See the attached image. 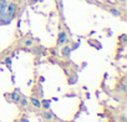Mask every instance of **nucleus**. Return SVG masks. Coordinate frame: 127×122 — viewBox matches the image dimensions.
<instances>
[{"label":"nucleus","instance_id":"1","mask_svg":"<svg viewBox=\"0 0 127 122\" xmlns=\"http://www.w3.org/2000/svg\"><path fill=\"white\" fill-rule=\"evenodd\" d=\"M18 11V4L11 1V3H8V6H6V10H5V14L3 16V20H1V24L5 25V24H10L11 20L15 18V14Z\"/></svg>","mask_w":127,"mask_h":122},{"label":"nucleus","instance_id":"2","mask_svg":"<svg viewBox=\"0 0 127 122\" xmlns=\"http://www.w3.org/2000/svg\"><path fill=\"white\" fill-rule=\"evenodd\" d=\"M9 96V101L10 102H14V103H19V101H20V98H21V93H20V91L16 89V90H14L11 93H9L8 95Z\"/></svg>","mask_w":127,"mask_h":122},{"label":"nucleus","instance_id":"3","mask_svg":"<svg viewBox=\"0 0 127 122\" xmlns=\"http://www.w3.org/2000/svg\"><path fill=\"white\" fill-rule=\"evenodd\" d=\"M67 41V34L65 32V31H60L59 32V35H57V40H56V44L59 45V46H61V45H64Z\"/></svg>","mask_w":127,"mask_h":122},{"label":"nucleus","instance_id":"4","mask_svg":"<svg viewBox=\"0 0 127 122\" xmlns=\"http://www.w3.org/2000/svg\"><path fill=\"white\" fill-rule=\"evenodd\" d=\"M8 0H0V24H1V20H3V16L5 14V10H6V6H8Z\"/></svg>","mask_w":127,"mask_h":122},{"label":"nucleus","instance_id":"5","mask_svg":"<svg viewBox=\"0 0 127 122\" xmlns=\"http://www.w3.org/2000/svg\"><path fill=\"white\" fill-rule=\"evenodd\" d=\"M71 51H72L71 46L65 45V46H64V47L61 49V55H62L64 57H69V56H70V54H71Z\"/></svg>","mask_w":127,"mask_h":122},{"label":"nucleus","instance_id":"6","mask_svg":"<svg viewBox=\"0 0 127 122\" xmlns=\"http://www.w3.org/2000/svg\"><path fill=\"white\" fill-rule=\"evenodd\" d=\"M30 103H31L35 108H41V101H40L37 97H35V96H31V97H30Z\"/></svg>","mask_w":127,"mask_h":122},{"label":"nucleus","instance_id":"7","mask_svg":"<svg viewBox=\"0 0 127 122\" xmlns=\"http://www.w3.org/2000/svg\"><path fill=\"white\" fill-rule=\"evenodd\" d=\"M42 117H44L45 121H52V120H54V115H52L49 110H45V111L42 112Z\"/></svg>","mask_w":127,"mask_h":122},{"label":"nucleus","instance_id":"8","mask_svg":"<svg viewBox=\"0 0 127 122\" xmlns=\"http://www.w3.org/2000/svg\"><path fill=\"white\" fill-rule=\"evenodd\" d=\"M108 11H110L113 16H116V18H121V16H122L121 10H118L117 8H108Z\"/></svg>","mask_w":127,"mask_h":122},{"label":"nucleus","instance_id":"9","mask_svg":"<svg viewBox=\"0 0 127 122\" xmlns=\"http://www.w3.org/2000/svg\"><path fill=\"white\" fill-rule=\"evenodd\" d=\"M19 105H20V107H21V108H25V107H28V105H29L28 97H25V96H21V98H20V101H19Z\"/></svg>","mask_w":127,"mask_h":122},{"label":"nucleus","instance_id":"10","mask_svg":"<svg viewBox=\"0 0 127 122\" xmlns=\"http://www.w3.org/2000/svg\"><path fill=\"white\" fill-rule=\"evenodd\" d=\"M41 108L49 110V108H50V101H49V100H42V101H41Z\"/></svg>","mask_w":127,"mask_h":122},{"label":"nucleus","instance_id":"11","mask_svg":"<svg viewBox=\"0 0 127 122\" xmlns=\"http://www.w3.org/2000/svg\"><path fill=\"white\" fill-rule=\"evenodd\" d=\"M24 45H25V46H31V45H32V40H31V39L24 40Z\"/></svg>","mask_w":127,"mask_h":122},{"label":"nucleus","instance_id":"12","mask_svg":"<svg viewBox=\"0 0 127 122\" xmlns=\"http://www.w3.org/2000/svg\"><path fill=\"white\" fill-rule=\"evenodd\" d=\"M34 52H35V54H36L37 56H40V55H41V47L39 46L37 49H34Z\"/></svg>","mask_w":127,"mask_h":122},{"label":"nucleus","instance_id":"13","mask_svg":"<svg viewBox=\"0 0 127 122\" xmlns=\"http://www.w3.org/2000/svg\"><path fill=\"white\" fill-rule=\"evenodd\" d=\"M120 91H122V92L126 91V85H125V84H122V85L120 86Z\"/></svg>","mask_w":127,"mask_h":122},{"label":"nucleus","instance_id":"14","mask_svg":"<svg viewBox=\"0 0 127 122\" xmlns=\"http://www.w3.org/2000/svg\"><path fill=\"white\" fill-rule=\"evenodd\" d=\"M5 64H6V65H8V66H10V64H11V60H10V57H9V59H6V60H5Z\"/></svg>","mask_w":127,"mask_h":122},{"label":"nucleus","instance_id":"15","mask_svg":"<svg viewBox=\"0 0 127 122\" xmlns=\"http://www.w3.org/2000/svg\"><path fill=\"white\" fill-rule=\"evenodd\" d=\"M20 122H30V121H29V120H28L26 117H23V118L20 120Z\"/></svg>","mask_w":127,"mask_h":122},{"label":"nucleus","instance_id":"16","mask_svg":"<svg viewBox=\"0 0 127 122\" xmlns=\"http://www.w3.org/2000/svg\"><path fill=\"white\" fill-rule=\"evenodd\" d=\"M121 40L125 42V41H126V35H121Z\"/></svg>","mask_w":127,"mask_h":122},{"label":"nucleus","instance_id":"17","mask_svg":"<svg viewBox=\"0 0 127 122\" xmlns=\"http://www.w3.org/2000/svg\"><path fill=\"white\" fill-rule=\"evenodd\" d=\"M36 1H40V0H30V4H35Z\"/></svg>","mask_w":127,"mask_h":122},{"label":"nucleus","instance_id":"18","mask_svg":"<svg viewBox=\"0 0 127 122\" xmlns=\"http://www.w3.org/2000/svg\"><path fill=\"white\" fill-rule=\"evenodd\" d=\"M118 1H121V3H125V1H126V0H118Z\"/></svg>","mask_w":127,"mask_h":122},{"label":"nucleus","instance_id":"19","mask_svg":"<svg viewBox=\"0 0 127 122\" xmlns=\"http://www.w3.org/2000/svg\"><path fill=\"white\" fill-rule=\"evenodd\" d=\"M69 122H71V121H69Z\"/></svg>","mask_w":127,"mask_h":122}]
</instances>
